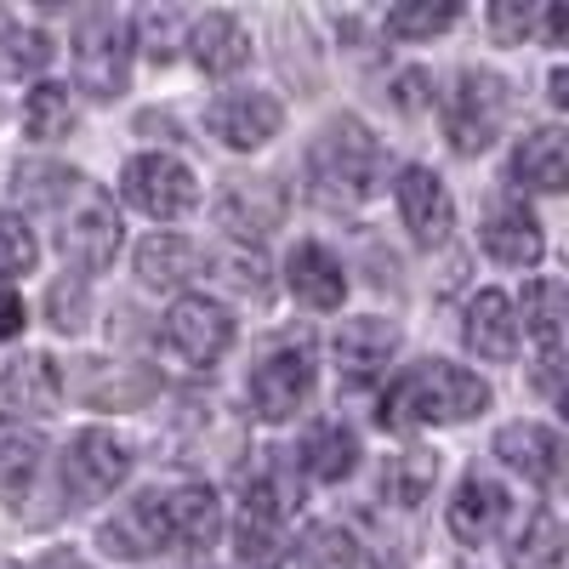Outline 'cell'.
<instances>
[{"instance_id": "603a6c76", "label": "cell", "mask_w": 569, "mask_h": 569, "mask_svg": "<svg viewBox=\"0 0 569 569\" xmlns=\"http://www.w3.org/2000/svg\"><path fill=\"white\" fill-rule=\"evenodd\" d=\"M284 279H291L297 302H308V308H319V313L342 308V297H348V273H342V262L330 257L325 246H297Z\"/></svg>"}, {"instance_id": "4316f807", "label": "cell", "mask_w": 569, "mask_h": 569, "mask_svg": "<svg viewBox=\"0 0 569 569\" xmlns=\"http://www.w3.org/2000/svg\"><path fill=\"white\" fill-rule=\"evenodd\" d=\"M284 518L273 512H240V525H233V552H240V563L251 569H279L284 563Z\"/></svg>"}, {"instance_id": "e575fe53", "label": "cell", "mask_w": 569, "mask_h": 569, "mask_svg": "<svg viewBox=\"0 0 569 569\" xmlns=\"http://www.w3.org/2000/svg\"><path fill=\"white\" fill-rule=\"evenodd\" d=\"M40 456H46V439L34 433V427H23L18 416H0V467H7V479L40 472Z\"/></svg>"}, {"instance_id": "484cf974", "label": "cell", "mask_w": 569, "mask_h": 569, "mask_svg": "<svg viewBox=\"0 0 569 569\" xmlns=\"http://www.w3.org/2000/svg\"><path fill=\"white\" fill-rule=\"evenodd\" d=\"M86 188L91 182L80 171H69V166H46V160L18 166V200L23 206H40V211H69Z\"/></svg>"}, {"instance_id": "30bf717a", "label": "cell", "mask_w": 569, "mask_h": 569, "mask_svg": "<svg viewBox=\"0 0 569 569\" xmlns=\"http://www.w3.org/2000/svg\"><path fill=\"white\" fill-rule=\"evenodd\" d=\"M496 456L541 490L569 485V439L552 433V427H541V421H507L496 433Z\"/></svg>"}, {"instance_id": "f1b7e54d", "label": "cell", "mask_w": 569, "mask_h": 569, "mask_svg": "<svg viewBox=\"0 0 569 569\" xmlns=\"http://www.w3.org/2000/svg\"><path fill=\"white\" fill-rule=\"evenodd\" d=\"M52 63V34L23 29L18 18L0 12V74H40Z\"/></svg>"}, {"instance_id": "b9f144b4", "label": "cell", "mask_w": 569, "mask_h": 569, "mask_svg": "<svg viewBox=\"0 0 569 569\" xmlns=\"http://www.w3.org/2000/svg\"><path fill=\"white\" fill-rule=\"evenodd\" d=\"M18 330H23V302L7 291V284H0V342L18 337Z\"/></svg>"}, {"instance_id": "1f68e13d", "label": "cell", "mask_w": 569, "mask_h": 569, "mask_svg": "<svg viewBox=\"0 0 569 569\" xmlns=\"http://www.w3.org/2000/svg\"><path fill=\"white\" fill-rule=\"evenodd\" d=\"M563 319H569V291H563V284H552V279H536L530 291H525V330H530L541 348H552L563 337Z\"/></svg>"}, {"instance_id": "bcb514c9", "label": "cell", "mask_w": 569, "mask_h": 569, "mask_svg": "<svg viewBox=\"0 0 569 569\" xmlns=\"http://www.w3.org/2000/svg\"><path fill=\"white\" fill-rule=\"evenodd\" d=\"M558 405H563V416H569V382H563V393H558Z\"/></svg>"}, {"instance_id": "9a60e30c", "label": "cell", "mask_w": 569, "mask_h": 569, "mask_svg": "<svg viewBox=\"0 0 569 569\" xmlns=\"http://www.w3.org/2000/svg\"><path fill=\"white\" fill-rule=\"evenodd\" d=\"M0 405H7L18 421L23 416H52L63 405V370L46 353H23L0 370Z\"/></svg>"}, {"instance_id": "8d00e7d4", "label": "cell", "mask_w": 569, "mask_h": 569, "mask_svg": "<svg viewBox=\"0 0 569 569\" xmlns=\"http://www.w3.org/2000/svg\"><path fill=\"white\" fill-rule=\"evenodd\" d=\"M40 257L34 246V228L18 217V211H0V279H12V273H29Z\"/></svg>"}, {"instance_id": "e0dca14e", "label": "cell", "mask_w": 569, "mask_h": 569, "mask_svg": "<svg viewBox=\"0 0 569 569\" xmlns=\"http://www.w3.org/2000/svg\"><path fill=\"white\" fill-rule=\"evenodd\" d=\"M485 251L501 262V268H536L541 262V251H547V240H541V222L518 206V200H501V206H490V217H485Z\"/></svg>"}, {"instance_id": "277c9868", "label": "cell", "mask_w": 569, "mask_h": 569, "mask_svg": "<svg viewBox=\"0 0 569 569\" xmlns=\"http://www.w3.org/2000/svg\"><path fill=\"white\" fill-rule=\"evenodd\" d=\"M131 23L114 18V12H91L80 18V34H74V74H80V91L86 98H120L126 80H131Z\"/></svg>"}, {"instance_id": "ab89813d", "label": "cell", "mask_w": 569, "mask_h": 569, "mask_svg": "<svg viewBox=\"0 0 569 569\" xmlns=\"http://www.w3.org/2000/svg\"><path fill=\"white\" fill-rule=\"evenodd\" d=\"M536 23H541V12L525 7V0H496V7H490V29H496V40H525Z\"/></svg>"}, {"instance_id": "d4e9b609", "label": "cell", "mask_w": 569, "mask_h": 569, "mask_svg": "<svg viewBox=\"0 0 569 569\" xmlns=\"http://www.w3.org/2000/svg\"><path fill=\"white\" fill-rule=\"evenodd\" d=\"M200 262H211L194 240H182V233H154V240L137 246V279L154 284V291H177L200 273Z\"/></svg>"}, {"instance_id": "5bb4252c", "label": "cell", "mask_w": 569, "mask_h": 569, "mask_svg": "<svg viewBox=\"0 0 569 569\" xmlns=\"http://www.w3.org/2000/svg\"><path fill=\"white\" fill-rule=\"evenodd\" d=\"M330 353H337V370L348 376V382L365 388V382H376V376L393 365L399 330H393L388 319H348V325L337 330V342H330Z\"/></svg>"}, {"instance_id": "2e32d148", "label": "cell", "mask_w": 569, "mask_h": 569, "mask_svg": "<svg viewBox=\"0 0 569 569\" xmlns=\"http://www.w3.org/2000/svg\"><path fill=\"white\" fill-rule=\"evenodd\" d=\"M512 177L530 194H569V137L558 126H536L530 137H518Z\"/></svg>"}, {"instance_id": "8992f818", "label": "cell", "mask_w": 569, "mask_h": 569, "mask_svg": "<svg viewBox=\"0 0 569 569\" xmlns=\"http://www.w3.org/2000/svg\"><path fill=\"white\" fill-rule=\"evenodd\" d=\"M120 194L154 222H177L200 206V182L182 160L171 154H137L126 171H120Z\"/></svg>"}, {"instance_id": "44dd1931", "label": "cell", "mask_w": 569, "mask_h": 569, "mask_svg": "<svg viewBox=\"0 0 569 569\" xmlns=\"http://www.w3.org/2000/svg\"><path fill=\"white\" fill-rule=\"evenodd\" d=\"M461 337L467 348L479 353V359H496L507 365L518 353V308L501 297V291H479L467 302V325H461Z\"/></svg>"}, {"instance_id": "7a4b0ae2", "label": "cell", "mask_w": 569, "mask_h": 569, "mask_svg": "<svg viewBox=\"0 0 569 569\" xmlns=\"http://www.w3.org/2000/svg\"><path fill=\"white\" fill-rule=\"evenodd\" d=\"M382 188V142L370 137L365 120L342 114L308 142V194L330 211L359 206Z\"/></svg>"}, {"instance_id": "836d02e7", "label": "cell", "mask_w": 569, "mask_h": 569, "mask_svg": "<svg viewBox=\"0 0 569 569\" xmlns=\"http://www.w3.org/2000/svg\"><path fill=\"white\" fill-rule=\"evenodd\" d=\"M461 18V7L456 0H410V7H393L388 12V34H399V40H427V34H439V29H450Z\"/></svg>"}, {"instance_id": "74e56055", "label": "cell", "mask_w": 569, "mask_h": 569, "mask_svg": "<svg viewBox=\"0 0 569 569\" xmlns=\"http://www.w3.org/2000/svg\"><path fill=\"white\" fill-rule=\"evenodd\" d=\"M86 313H91V291H86V279H58L52 291H46V319H52L63 337H74V330H86Z\"/></svg>"}, {"instance_id": "4fadbf2b", "label": "cell", "mask_w": 569, "mask_h": 569, "mask_svg": "<svg viewBox=\"0 0 569 569\" xmlns=\"http://www.w3.org/2000/svg\"><path fill=\"white\" fill-rule=\"evenodd\" d=\"M284 109L273 91H222L211 103V131L228 142V149H262L268 137H279Z\"/></svg>"}, {"instance_id": "60d3db41", "label": "cell", "mask_w": 569, "mask_h": 569, "mask_svg": "<svg viewBox=\"0 0 569 569\" xmlns=\"http://www.w3.org/2000/svg\"><path fill=\"white\" fill-rule=\"evenodd\" d=\"M393 86H399V91H393V103H399V109H421V103H427V74L410 69V74H399Z\"/></svg>"}, {"instance_id": "cb8c5ba5", "label": "cell", "mask_w": 569, "mask_h": 569, "mask_svg": "<svg viewBox=\"0 0 569 569\" xmlns=\"http://www.w3.org/2000/svg\"><path fill=\"white\" fill-rule=\"evenodd\" d=\"M297 467L308 472V479H319V485H342L348 472L359 467V439L348 433L342 421H319L297 445Z\"/></svg>"}, {"instance_id": "d6a6232c", "label": "cell", "mask_w": 569, "mask_h": 569, "mask_svg": "<svg viewBox=\"0 0 569 569\" xmlns=\"http://www.w3.org/2000/svg\"><path fill=\"white\" fill-rule=\"evenodd\" d=\"M297 569H359V541L342 525H313L297 547Z\"/></svg>"}, {"instance_id": "6da1fadb", "label": "cell", "mask_w": 569, "mask_h": 569, "mask_svg": "<svg viewBox=\"0 0 569 569\" xmlns=\"http://www.w3.org/2000/svg\"><path fill=\"white\" fill-rule=\"evenodd\" d=\"M485 405H490V382H479V376L461 370V365L427 359V365L405 370L399 382L388 388V399H382V410H376V421H382V427H399V433H410V427L467 421V416H479Z\"/></svg>"}, {"instance_id": "ba28073f", "label": "cell", "mask_w": 569, "mask_h": 569, "mask_svg": "<svg viewBox=\"0 0 569 569\" xmlns=\"http://www.w3.org/2000/svg\"><path fill=\"white\" fill-rule=\"evenodd\" d=\"M166 348L194 365V370H211L228 348H233V313L211 297H182L171 313H166Z\"/></svg>"}, {"instance_id": "ffe728a7", "label": "cell", "mask_w": 569, "mask_h": 569, "mask_svg": "<svg viewBox=\"0 0 569 569\" xmlns=\"http://www.w3.org/2000/svg\"><path fill=\"white\" fill-rule=\"evenodd\" d=\"M166 536H171V547L206 552L222 536V501H217V490H206V485L171 490L166 496Z\"/></svg>"}, {"instance_id": "f546056e", "label": "cell", "mask_w": 569, "mask_h": 569, "mask_svg": "<svg viewBox=\"0 0 569 569\" xmlns=\"http://www.w3.org/2000/svg\"><path fill=\"white\" fill-rule=\"evenodd\" d=\"M74 98H69V86H34L29 91V103H23V131L40 137V142H58L74 131Z\"/></svg>"}, {"instance_id": "f6af8a7d", "label": "cell", "mask_w": 569, "mask_h": 569, "mask_svg": "<svg viewBox=\"0 0 569 569\" xmlns=\"http://www.w3.org/2000/svg\"><path fill=\"white\" fill-rule=\"evenodd\" d=\"M29 569H80V558H69V552H52V558H40V563H29Z\"/></svg>"}, {"instance_id": "ac0fdd59", "label": "cell", "mask_w": 569, "mask_h": 569, "mask_svg": "<svg viewBox=\"0 0 569 569\" xmlns=\"http://www.w3.org/2000/svg\"><path fill=\"white\" fill-rule=\"evenodd\" d=\"M171 547L166 536V496H137L126 512H114L103 525V552L109 558H154Z\"/></svg>"}, {"instance_id": "5b68a950", "label": "cell", "mask_w": 569, "mask_h": 569, "mask_svg": "<svg viewBox=\"0 0 569 569\" xmlns=\"http://www.w3.org/2000/svg\"><path fill=\"white\" fill-rule=\"evenodd\" d=\"M131 479V445L109 427H86L63 450V496L69 501H103Z\"/></svg>"}, {"instance_id": "3957f363", "label": "cell", "mask_w": 569, "mask_h": 569, "mask_svg": "<svg viewBox=\"0 0 569 569\" xmlns=\"http://www.w3.org/2000/svg\"><path fill=\"white\" fill-rule=\"evenodd\" d=\"M507 80L490 74V69H467L450 91V103H445V137H450V149L456 154H485L490 142L501 137L507 126Z\"/></svg>"}, {"instance_id": "7402d4cb", "label": "cell", "mask_w": 569, "mask_h": 569, "mask_svg": "<svg viewBox=\"0 0 569 569\" xmlns=\"http://www.w3.org/2000/svg\"><path fill=\"white\" fill-rule=\"evenodd\" d=\"M188 46H194V63L206 74H233V69L251 63V34L228 12H206L194 29H188Z\"/></svg>"}, {"instance_id": "f35d334b", "label": "cell", "mask_w": 569, "mask_h": 569, "mask_svg": "<svg viewBox=\"0 0 569 569\" xmlns=\"http://www.w3.org/2000/svg\"><path fill=\"white\" fill-rule=\"evenodd\" d=\"M137 29H142V52H149L154 63H171L177 58V29H182L177 12H142Z\"/></svg>"}, {"instance_id": "d6986e66", "label": "cell", "mask_w": 569, "mask_h": 569, "mask_svg": "<svg viewBox=\"0 0 569 569\" xmlns=\"http://www.w3.org/2000/svg\"><path fill=\"white\" fill-rule=\"evenodd\" d=\"M507 490L496 479H485V472H467L456 501H450V536L467 541V547H485L496 530H501V518H507Z\"/></svg>"}, {"instance_id": "83f0119b", "label": "cell", "mask_w": 569, "mask_h": 569, "mask_svg": "<svg viewBox=\"0 0 569 569\" xmlns=\"http://www.w3.org/2000/svg\"><path fill=\"white\" fill-rule=\"evenodd\" d=\"M563 547H569V536H563L558 518L552 512H530V525L518 530V541L507 552V569H558Z\"/></svg>"}, {"instance_id": "7c38bea8", "label": "cell", "mask_w": 569, "mask_h": 569, "mask_svg": "<svg viewBox=\"0 0 569 569\" xmlns=\"http://www.w3.org/2000/svg\"><path fill=\"white\" fill-rule=\"evenodd\" d=\"M217 222L233 233L240 246L262 240V233H273L284 222V188L273 177H233L222 188V200H217Z\"/></svg>"}, {"instance_id": "7bdbcfd3", "label": "cell", "mask_w": 569, "mask_h": 569, "mask_svg": "<svg viewBox=\"0 0 569 569\" xmlns=\"http://www.w3.org/2000/svg\"><path fill=\"white\" fill-rule=\"evenodd\" d=\"M541 29H547L552 46H569V0H558V7L541 12Z\"/></svg>"}, {"instance_id": "9c48e42d", "label": "cell", "mask_w": 569, "mask_h": 569, "mask_svg": "<svg viewBox=\"0 0 569 569\" xmlns=\"http://www.w3.org/2000/svg\"><path fill=\"white\" fill-rule=\"evenodd\" d=\"M251 410L262 421H291L308 399H313V353L297 342V348H273L257 370H251Z\"/></svg>"}, {"instance_id": "d590c367", "label": "cell", "mask_w": 569, "mask_h": 569, "mask_svg": "<svg viewBox=\"0 0 569 569\" xmlns=\"http://www.w3.org/2000/svg\"><path fill=\"white\" fill-rule=\"evenodd\" d=\"M211 262L222 268V284H228V291H240V297H268V262H262V251L233 246V251H217Z\"/></svg>"}, {"instance_id": "4dcf8cb0", "label": "cell", "mask_w": 569, "mask_h": 569, "mask_svg": "<svg viewBox=\"0 0 569 569\" xmlns=\"http://www.w3.org/2000/svg\"><path fill=\"white\" fill-rule=\"evenodd\" d=\"M433 479H439V456H421V450L388 456V467H382V490L399 507H416L427 490H433Z\"/></svg>"}, {"instance_id": "52a82bcc", "label": "cell", "mask_w": 569, "mask_h": 569, "mask_svg": "<svg viewBox=\"0 0 569 569\" xmlns=\"http://www.w3.org/2000/svg\"><path fill=\"white\" fill-rule=\"evenodd\" d=\"M58 246L86 273H98V268L114 262V251H120V211H114V200L103 194V188H86V194L63 211Z\"/></svg>"}, {"instance_id": "8fae6325", "label": "cell", "mask_w": 569, "mask_h": 569, "mask_svg": "<svg viewBox=\"0 0 569 569\" xmlns=\"http://www.w3.org/2000/svg\"><path fill=\"white\" fill-rule=\"evenodd\" d=\"M393 194H399V217H405V228H410L416 246H445V240H450V228H456L450 188L427 171V166H405L399 182H393Z\"/></svg>"}, {"instance_id": "ee69618b", "label": "cell", "mask_w": 569, "mask_h": 569, "mask_svg": "<svg viewBox=\"0 0 569 569\" xmlns=\"http://www.w3.org/2000/svg\"><path fill=\"white\" fill-rule=\"evenodd\" d=\"M552 103H558V109H569V69H558V74H552Z\"/></svg>"}]
</instances>
